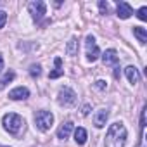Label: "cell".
Segmentation results:
<instances>
[{"label":"cell","instance_id":"obj_1","mask_svg":"<svg viewBox=\"0 0 147 147\" xmlns=\"http://www.w3.org/2000/svg\"><path fill=\"white\" fill-rule=\"evenodd\" d=\"M125 142H126V128H125V125L121 121L113 123L109 126V130H107L104 145L106 147H125Z\"/></svg>","mask_w":147,"mask_h":147},{"label":"cell","instance_id":"obj_2","mask_svg":"<svg viewBox=\"0 0 147 147\" xmlns=\"http://www.w3.org/2000/svg\"><path fill=\"white\" fill-rule=\"evenodd\" d=\"M2 125L4 128L11 133V135H19L21 130H24V119L16 114V113H9L2 118Z\"/></svg>","mask_w":147,"mask_h":147},{"label":"cell","instance_id":"obj_3","mask_svg":"<svg viewBox=\"0 0 147 147\" xmlns=\"http://www.w3.org/2000/svg\"><path fill=\"white\" fill-rule=\"evenodd\" d=\"M35 123H36V128L38 130L47 131V130H50V126L54 123V114L49 113V111H38L35 114Z\"/></svg>","mask_w":147,"mask_h":147},{"label":"cell","instance_id":"obj_4","mask_svg":"<svg viewBox=\"0 0 147 147\" xmlns=\"http://www.w3.org/2000/svg\"><path fill=\"white\" fill-rule=\"evenodd\" d=\"M57 100H59L61 106H64V107H71V106H75V104H76V94H75V90H71L69 87H62V88L59 90Z\"/></svg>","mask_w":147,"mask_h":147},{"label":"cell","instance_id":"obj_5","mask_svg":"<svg viewBox=\"0 0 147 147\" xmlns=\"http://www.w3.org/2000/svg\"><path fill=\"white\" fill-rule=\"evenodd\" d=\"M85 50H87V59H88V61L94 62V61L99 59V55H100V49L97 47L94 35H88V36L85 38Z\"/></svg>","mask_w":147,"mask_h":147},{"label":"cell","instance_id":"obj_6","mask_svg":"<svg viewBox=\"0 0 147 147\" xmlns=\"http://www.w3.org/2000/svg\"><path fill=\"white\" fill-rule=\"evenodd\" d=\"M28 11H30L31 18H33L35 21H40V19L45 16L47 5H45V2H42V0H35V2H31V4L28 5Z\"/></svg>","mask_w":147,"mask_h":147},{"label":"cell","instance_id":"obj_7","mask_svg":"<svg viewBox=\"0 0 147 147\" xmlns=\"http://www.w3.org/2000/svg\"><path fill=\"white\" fill-rule=\"evenodd\" d=\"M28 97H30V90L26 87H18L9 92V99H12V100H26Z\"/></svg>","mask_w":147,"mask_h":147},{"label":"cell","instance_id":"obj_8","mask_svg":"<svg viewBox=\"0 0 147 147\" xmlns=\"http://www.w3.org/2000/svg\"><path fill=\"white\" fill-rule=\"evenodd\" d=\"M107 118H109V111H107V109H99V111L94 114V125H95L97 128H104Z\"/></svg>","mask_w":147,"mask_h":147},{"label":"cell","instance_id":"obj_9","mask_svg":"<svg viewBox=\"0 0 147 147\" xmlns=\"http://www.w3.org/2000/svg\"><path fill=\"white\" fill-rule=\"evenodd\" d=\"M73 130H75V125H73L71 121H66V123H62V125L59 126V130H57V137H59L61 140H66V138L71 135Z\"/></svg>","mask_w":147,"mask_h":147},{"label":"cell","instance_id":"obj_10","mask_svg":"<svg viewBox=\"0 0 147 147\" xmlns=\"http://www.w3.org/2000/svg\"><path fill=\"white\" fill-rule=\"evenodd\" d=\"M118 61H119V57H118V52L114 50V49H109V50H106L104 54H102V62L106 64V66H109V64H118Z\"/></svg>","mask_w":147,"mask_h":147},{"label":"cell","instance_id":"obj_11","mask_svg":"<svg viewBox=\"0 0 147 147\" xmlns=\"http://www.w3.org/2000/svg\"><path fill=\"white\" fill-rule=\"evenodd\" d=\"M116 12H118V18H121V19H128L131 14H133V11H131V7L126 4V2H118V7H116Z\"/></svg>","mask_w":147,"mask_h":147},{"label":"cell","instance_id":"obj_12","mask_svg":"<svg viewBox=\"0 0 147 147\" xmlns=\"http://www.w3.org/2000/svg\"><path fill=\"white\" fill-rule=\"evenodd\" d=\"M125 75H126V78H128V82H130L131 85L138 83V80H140V73H138V69H137L135 66L125 67Z\"/></svg>","mask_w":147,"mask_h":147},{"label":"cell","instance_id":"obj_13","mask_svg":"<svg viewBox=\"0 0 147 147\" xmlns=\"http://www.w3.org/2000/svg\"><path fill=\"white\" fill-rule=\"evenodd\" d=\"M133 35L138 38L140 43H145V42H147V31H145V28H142V26H133Z\"/></svg>","mask_w":147,"mask_h":147},{"label":"cell","instance_id":"obj_14","mask_svg":"<svg viewBox=\"0 0 147 147\" xmlns=\"http://www.w3.org/2000/svg\"><path fill=\"white\" fill-rule=\"evenodd\" d=\"M75 142L80 144V145H83L87 142V130L85 128H76L75 130Z\"/></svg>","mask_w":147,"mask_h":147},{"label":"cell","instance_id":"obj_15","mask_svg":"<svg viewBox=\"0 0 147 147\" xmlns=\"http://www.w3.org/2000/svg\"><path fill=\"white\" fill-rule=\"evenodd\" d=\"M66 54H67V55H76V54H78V40H76V38H71V40L67 42Z\"/></svg>","mask_w":147,"mask_h":147},{"label":"cell","instance_id":"obj_16","mask_svg":"<svg viewBox=\"0 0 147 147\" xmlns=\"http://www.w3.org/2000/svg\"><path fill=\"white\" fill-rule=\"evenodd\" d=\"M14 78H16V73L14 71H7L5 75H4V78L0 80V90H2L4 87H7V83H11Z\"/></svg>","mask_w":147,"mask_h":147},{"label":"cell","instance_id":"obj_17","mask_svg":"<svg viewBox=\"0 0 147 147\" xmlns=\"http://www.w3.org/2000/svg\"><path fill=\"white\" fill-rule=\"evenodd\" d=\"M62 75H64V69H62V67H55L54 71H50V73H49V78L55 80V78H59V76H62Z\"/></svg>","mask_w":147,"mask_h":147},{"label":"cell","instance_id":"obj_18","mask_svg":"<svg viewBox=\"0 0 147 147\" xmlns=\"http://www.w3.org/2000/svg\"><path fill=\"white\" fill-rule=\"evenodd\" d=\"M40 73H42V67H40L38 64H33V66L30 67V75H31L33 78H36V76H40Z\"/></svg>","mask_w":147,"mask_h":147},{"label":"cell","instance_id":"obj_19","mask_svg":"<svg viewBox=\"0 0 147 147\" xmlns=\"http://www.w3.org/2000/svg\"><path fill=\"white\" fill-rule=\"evenodd\" d=\"M99 9H100V14H109V5H107V2H104V0H100L99 2Z\"/></svg>","mask_w":147,"mask_h":147},{"label":"cell","instance_id":"obj_20","mask_svg":"<svg viewBox=\"0 0 147 147\" xmlns=\"http://www.w3.org/2000/svg\"><path fill=\"white\" fill-rule=\"evenodd\" d=\"M137 18H138L140 21H145V19H147V7H140L138 12H137Z\"/></svg>","mask_w":147,"mask_h":147},{"label":"cell","instance_id":"obj_21","mask_svg":"<svg viewBox=\"0 0 147 147\" xmlns=\"http://www.w3.org/2000/svg\"><path fill=\"white\" fill-rule=\"evenodd\" d=\"M5 23H7V12L0 11V30H2V28L5 26Z\"/></svg>","mask_w":147,"mask_h":147},{"label":"cell","instance_id":"obj_22","mask_svg":"<svg viewBox=\"0 0 147 147\" xmlns=\"http://www.w3.org/2000/svg\"><path fill=\"white\" fill-rule=\"evenodd\" d=\"M95 87H97L99 90H104V88L107 87V83H106L104 80H99V82H95Z\"/></svg>","mask_w":147,"mask_h":147},{"label":"cell","instance_id":"obj_23","mask_svg":"<svg viewBox=\"0 0 147 147\" xmlns=\"http://www.w3.org/2000/svg\"><path fill=\"white\" fill-rule=\"evenodd\" d=\"M88 113H90V106H83V111H82V114H83V116H87Z\"/></svg>","mask_w":147,"mask_h":147},{"label":"cell","instance_id":"obj_24","mask_svg":"<svg viewBox=\"0 0 147 147\" xmlns=\"http://www.w3.org/2000/svg\"><path fill=\"white\" fill-rule=\"evenodd\" d=\"M4 69V57H2V54H0V71Z\"/></svg>","mask_w":147,"mask_h":147},{"label":"cell","instance_id":"obj_25","mask_svg":"<svg viewBox=\"0 0 147 147\" xmlns=\"http://www.w3.org/2000/svg\"><path fill=\"white\" fill-rule=\"evenodd\" d=\"M114 76H116V78H119V67H118V66L114 67Z\"/></svg>","mask_w":147,"mask_h":147},{"label":"cell","instance_id":"obj_26","mask_svg":"<svg viewBox=\"0 0 147 147\" xmlns=\"http://www.w3.org/2000/svg\"><path fill=\"white\" fill-rule=\"evenodd\" d=\"M0 147H5V145H0Z\"/></svg>","mask_w":147,"mask_h":147}]
</instances>
